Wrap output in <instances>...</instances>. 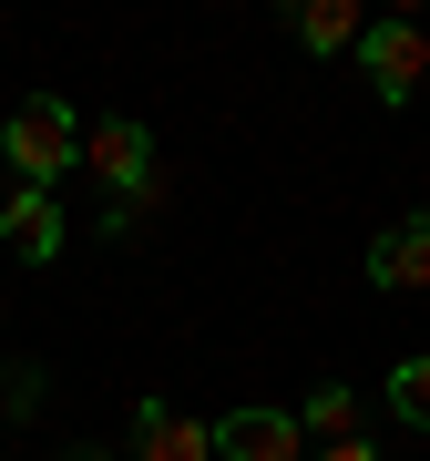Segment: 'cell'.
Masks as SVG:
<instances>
[{
	"mask_svg": "<svg viewBox=\"0 0 430 461\" xmlns=\"http://www.w3.org/2000/svg\"><path fill=\"white\" fill-rule=\"evenodd\" d=\"M0 165H11V185L51 195V185L83 165V113H72V103H51V93L11 103V123H0Z\"/></svg>",
	"mask_w": 430,
	"mask_h": 461,
	"instance_id": "6da1fadb",
	"label": "cell"
},
{
	"mask_svg": "<svg viewBox=\"0 0 430 461\" xmlns=\"http://www.w3.org/2000/svg\"><path fill=\"white\" fill-rule=\"evenodd\" d=\"M359 83L380 93L390 113H399V103H420V83H430V32H420L410 11H390V21H369V32H359Z\"/></svg>",
	"mask_w": 430,
	"mask_h": 461,
	"instance_id": "7a4b0ae2",
	"label": "cell"
},
{
	"mask_svg": "<svg viewBox=\"0 0 430 461\" xmlns=\"http://www.w3.org/2000/svg\"><path fill=\"white\" fill-rule=\"evenodd\" d=\"M83 175L113 185V205L144 195V185H154V133L133 123V113H93V123H83Z\"/></svg>",
	"mask_w": 430,
	"mask_h": 461,
	"instance_id": "3957f363",
	"label": "cell"
},
{
	"mask_svg": "<svg viewBox=\"0 0 430 461\" xmlns=\"http://www.w3.org/2000/svg\"><path fill=\"white\" fill-rule=\"evenodd\" d=\"M133 461H215V420L175 400H133Z\"/></svg>",
	"mask_w": 430,
	"mask_h": 461,
	"instance_id": "277c9868",
	"label": "cell"
},
{
	"mask_svg": "<svg viewBox=\"0 0 430 461\" xmlns=\"http://www.w3.org/2000/svg\"><path fill=\"white\" fill-rule=\"evenodd\" d=\"M215 461H308V430H298V411H226Z\"/></svg>",
	"mask_w": 430,
	"mask_h": 461,
	"instance_id": "5b68a950",
	"label": "cell"
},
{
	"mask_svg": "<svg viewBox=\"0 0 430 461\" xmlns=\"http://www.w3.org/2000/svg\"><path fill=\"white\" fill-rule=\"evenodd\" d=\"M369 287H380V297H420V287H430V205L399 215V226H380V247H369Z\"/></svg>",
	"mask_w": 430,
	"mask_h": 461,
	"instance_id": "8992f818",
	"label": "cell"
},
{
	"mask_svg": "<svg viewBox=\"0 0 430 461\" xmlns=\"http://www.w3.org/2000/svg\"><path fill=\"white\" fill-rule=\"evenodd\" d=\"M0 247H11L21 267H51L62 257V205L31 195V185H11V195H0Z\"/></svg>",
	"mask_w": 430,
	"mask_h": 461,
	"instance_id": "52a82bcc",
	"label": "cell"
},
{
	"mask_svg": "<svg viewBox=\"0 0 430 461\" xmlns=\"http://www.w3.org/2000/svg\"><path fill=\"white\" fill-rule=\"evenodd\" d=\"M287 32H298V51H318V62H338V51H359L369 11H359V0H298V11H287Z\"/></svg>",
	"mask_w": 430,
	"mask_h": 461,
	"instance_id": "ba28073f",
	"label": "cell"
},
{
	"mask_svg": "<svg viewBox=\"0 0 430 461\" xmlns=\"http://www.w3.org/2000/svg\"><path fill=\"white\" fill-rule=\"evenodd\" d=\"M298 430H308V451H328V441H359V390H348V379H328V390H308Z\"/></svg>",
	"mask_w": 430,
	"mask_h": 461,
	"instance_id": "9c48e42d",
	"label": "cell"
},
{
	"mask_svg": "<svg viewBox=\"0 0 430 461\" xmlns=\"http://www.w3.org/2000/svg\"><path fill=\"white\" fill-rule=\"evenodd\" d=\"M390 411L410 420V430H430V348H410V359L390 369Z\"/></svg>",
	"mask_w": 430,
	"mask_h": 461,
	"instance_id": "30bf717a",
	"label": "cell"
},
{
	"mask_svg": "<svg viewBox=\"0 0 430 461\" xmlns=\"http://www.w3.org/2000/svg\"><path fill=\"white\" fill-rule=\"evenodd\" d=\"M31 400H41V369H11V379H0V420H31Z\"/></svg>",
	"mask_w": 430,
	"mask_h": 461,
	"instance_id": "8fae6325",
	"label": "cell"
},
{
	"mask_svg": "<svg viewBox=\"0 0 430 461\" xmlns=\"http://www.w3.org/2000/svg\"><path fill=\"white\" fill-rule=\"evenodd\" d=\"M308 461H380L369 441H328V451H308Z\"/></svg>",
	"mask_w": 430,
	"mask_h": 461,
	"instance_id": "7c38bea8",
	"label": "cell"
},
{
	"mask_svg": "<svg viewBox=\"0 0 430 461\" xmlns=\"http://www.w3.org/2000/svg\"><path fill=\"white\" fill-rule=\"evenodd\" d=\"M72 461H113V451H72Z\"/></svg>",
	"mask_w": 430,
	"mask_h": 461,
	"instance_id": "4fadbf2b",
	"label": "cell"
}]
</instances>
